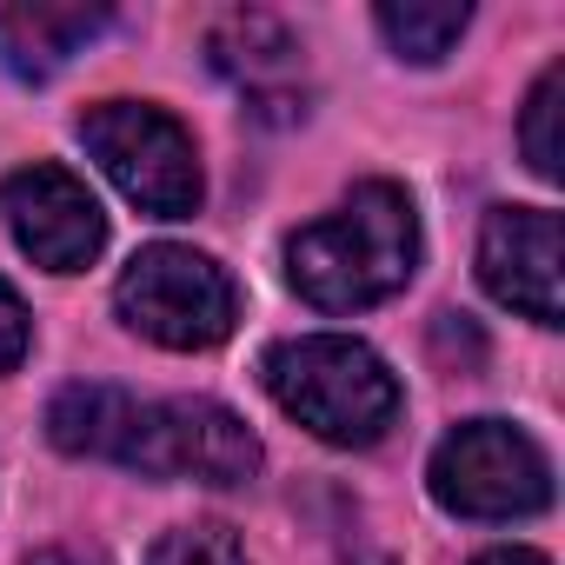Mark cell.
<instances>
[{"instance_id":"277c9868","label":"cell","mask_w":565,"mask_h":565,"mask_svg":"<svg viewBox=\"0 0 565 565\" xmlns=\"http://www.w3.org/2000/svg\"><path fill=\"white\" fill-rule=\"evenodd\" d=\"M81 140L100 160V173L153 220H186L206 193L193 134L147 100H100L81 114Z\"/></svg>"},{"instance_id":"9c48e42d","label":"cell","mask_w":565,"mask_h":565,"mask_svg":"<svg viewBox=\"0 0 565 565\" xmlns=\"http://www.w3.org/2000/svg\"><path fill=\"white\" fill-rule=\"evenodd\" d=\"M114 14L81 0H8L0 8V67L21 81H54Z\"/></svg>"},{"instance_id":"52a82bcc","label":"cell","mask_w":565,"mask_h":565,"mask_svg":"<svg viewBox=\"0 0 565 565\" xmlns=\"http://www.w3.org/2000/svg\"><path fill=\"white\" fill-rule=\"evenodd\" d=\"M0 213H8L21 253L34 266H47V273H81L107 246L100 200L87 193V180H74L54 160H34V167L8 173V186H0Z\"/></svg>"},{"instance_id":"7a4b0ae2","label":"cell","mask_w":565,"mask_h":565,"mask_svg":"<svg viewBox=\"0 0 565 565\" xmlns=\"http://www.w3.org/2000/svg\"><path fill=\"white\" fill-rule=\"evenodd\" d=\"M259 380L279 413H294L313 439L327 446H380L399 419V380L393 366L347 333H307L279 340L259 360Z\"/></svg>"},{"instance_id":"4fadbf2b","label":"cell","mask_w":565,"mask_h":565,"mask_svg":"<svg viewBox=\"0 0 565 565\" xmlns=\"http://www.w3.org/2000/svg\"><path fill=\"white\" fill-rule=\"evenodd\" d=\"M558 120H565V67L552 61V67L532 81L525 120H519V147H525V160H532L539 180H558V173H565V134H558Z\"/></svg>"},{"instance_id":"ba28073f","label":"cell","mask_w":565,"mask_h":565,"mask_svg":"<svg viewBox=\"0 0 565 565\" xmlns=\"http://www.w3.org/2000/svg\"><path fill=\"white\" fill-rule=\"evenodd\" d=\"M486 294L539 327H558V213L552 206H499L479 233Z\"/></svg>"},{"instance_id":"30bf717a","label":"cell","mask_w":565,"mask_h":565,"mask_svg":"<svg viewBox=\"0 0 565 565\" xmlns=\"http://www.w3.org/2000/svg\"><path fill=\"white\" fill-rule=\"evenodd\" d=\"M206 54L253 100H287L294 81H300V41L287 34V21H273V14H226L206 34Z\"/></svg>"},{"instance_id":"2e32d148","label":"cell","mask_w":565,"mask_h":565,"mask_svg":"<svg viewBox=\"0 0 565 565\" xmlns=\"http://www.w3.org/2000/svg\"><path fill=\"white\" fill-rule=\"evenodd\" d=\"M472 565H552V558L532 552V545H499V552H479Z\"/></svg>"},{"instance_id":"8fae6325","label":"cell","mask_w":565,"mask_h":565,"mask_svg":"<svg viewBox=\"0 0 565 565\" xmlns=\"http://www.w3.org/2000/svg\"><path fill=\"white\" fill-rule=\"evenodd\" d=\"M134 433H140V399L120 393V386H100V380H81L67 393H54L47 406V439L74 459H114L127 466L134 459Z\"/></svg>"},{"instance_id":"9a60e30c","label":"cell","mask_w":565,"mask_h":565,"mask_svg":"<svg viewBox=\"0 0 565 565\" xmlns=\"http://www.w3.org/2000/svg\"><path fill=\"white\" fill-rule=\"evenodd\" d=\"M28 340H34V320H28L21 294L0 279V373H14V366L28 360Z\"/></svg>"},{"instance_id":"6da1fadb","label":"cell","mask_w":565,"mask_h":565,"mask_svg":"<svg viewBox=\"0 0 565 565\" xmlns=\"http://www.w3.org/2000/svg\"><path fill=\"white\" fill-rule=\"evenodd\" d=\"M413 266H419V213L393 180L353 186L327 220L287 239V279L320 313H366L393 300L413 279Z\"/></svg>"},{"instance_id":"5bb4252c","label":"cell","mask_w":565,"mask_h":565,"mask_svg":"<svg viewBox=\"0 0 565 565\" xmlns=\"http://www.w3.org/2000/svg\"><path fill=\"white\" fill-rule=\"evenodd\" d=\"M147 565H246V552L226 525H173V532H160Z\"/></svg>"},{"instance_id":"5b68a950","label":"cell","mask_w":565,"mask_h":565,"mask_svg":"<svg viewBox=\"0 0 565 565\" xmlns=\"http://www.w3.org/2000/svg\"><path fill=\"white\" fill-rule=\"evenodd\" d=\"M433 499L459 519H532L552 505V459L512 419H466L433 452Z\"/></svg>"},{"instance_id":"8992f818","label":"cell","mask_w":565,"mask_h":565,"mask_svg":"<svg viewBox=\"0 0 565 565\" xmlns=\"http://www.w3.org/2000/svg\"><path fill=\"white\" fill-rule=\"evenodd\" d=\"M127 472L147 479H200V486H246L259 472V439L220 399H160L140 406Z\"/></svg>"},{"instance_id":"3957f363","label":"cell","mask_w":565,"mask_h":565,"mask_svg":"<svg viewBox=\"0 0 565 565\" xmlns=\"http://www.w3.org/2000/svg\"><path fill=\"white\" fill-rule=\"evenodd\" d=\"M114 307L140 340H153L167 353H206L239 320V294H233L226 266L193 253V246H173V239L140 246L127 259L120 287H114Z\"/></svg>"},{"instance_id":"7c38bea8","label":"cell","mask_w":565,"mask_h":565,"mask_svg":"<svg viewBox=\"0 0 565 565\" xmlns=\"http://www.w3.org/2000/svg\"><path fill=\"white\" fill-rule=\"evenodd\" d=\"M380 21V34H386V47L399 54V61H446L452 54V41L466 34V21H472V8H452V0H386V8L373 14Z\"/></svg>"}]
</instances>
